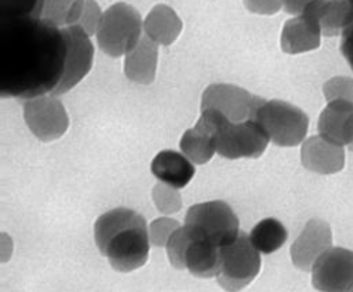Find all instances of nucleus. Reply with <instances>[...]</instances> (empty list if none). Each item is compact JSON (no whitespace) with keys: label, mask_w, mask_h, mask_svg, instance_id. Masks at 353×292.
Segmentation results:
<instances>
[{"label":"nucleus","mask_w":353,"mask_h":292,"mask_svg":"<svg viewBox=\"0 0 353 292\" xmlns=\"http://www.w3.org/2000/svg\"><path fill=\"white\" fill-rule=\"evenodd\" d=\"M68 44L61 28L41 19L0 21V87L3 97L33 99L60 84Z\"/></svg>","instance_id":"1"},{"label":"nucleus","mask_w":353,"mask_h":292,"mask_svg":"<svg viewBox=\"0 0 353 292\" xmlns=\"http://www.w3.org/2000/svg\"><path fill=\"white\" fill-rule=\"evenodd\" d=\"M94 238L100 253L116 271H134L148 260L150 231L137 211L124 207L107 211L96 221Z\"/></svg>","instance_id":"2"},{"label":"nucleus","mask_w":353,"mask_h":292,"mask_svg":"<svg viewBox=\"0 0 353 292\" xmlns=\"http://www.w3.org/2000/svg\"><path fill=\"white\" fill-rule=\"evenodd\" d=\"M170 262L200 278L216 277L221 266V246L190 226L176 230L168 244Z\"/></svg>","instance_id":"3"},{"label":"nucleus","mask_w":353,"mask_h":292,"mask_svg":"<svg viewBox=\"0 0 353 292\" xmlns=\"http://www.w3.org/2000/svg\"><path fill=\"white\" fill-rule=\"evenodd\" d=\"M96 35L105 55L112 57L128 55L141 40V16L127 3H116L103 13Z\"/></svg>","instance_id":"4"},{"label":"nucleus","mask_w":353,"mask_h":292,"mask_svg":"<svg viewBox=\"0 0 353 292\" xmlns=\"http://www.w3.org/2000/svg\"><path fill=\"white\" fill-rule=\"evenodd\" d=\"M255 120L267 133L270 140L281 147L301 144L309 128V119L303 111L282 100L265 101L258 108Z\"/></svg>","instance_id":"5"},{"label":"nucleus","mask_w":353,"mask_h":292,"mask_svg":"<svg viewBox=\"0 0 353 292\" xmlns=\"http://www.w3.org/2000/svg\"><path fill=\"white\" fill-rule=\"evenodd\" d=\"M261 269L259 251L245 233L221 249V266L216 275L219 285L228 292H238L250 285Z\"/></svg>","instance_id":"6"},{"label":"nucleus","mask_w":353,"mask_h":292,"mask_svg":"<svg viewBox=\"0 0 353 292\" xmlns=\"http://www.w3.org/2000/svg\"><path fill=\"white\" fill-rule=\"evenodd\" d=\"M185 224L212 240L221 249L231 244L241 233L238 217L224 201L192 206L185 215Z\"/></svg>","instance_id":"7"},{"label":"nucleus","mask_w":353,"mask_h":292,"mask_svg":"<svg viewBox=\"0 0 353 292\" xmlns=\"http://www.w3.org/2000/svg\"><path fill=\"white\" fill-rule=\"evenodd\" d=\"M270 137L256 120L231 123L221 127L216 137V153L225 159H258L267 150Z\"/></svg>","instance_id":"8"},{"label":"nucleus","mask_w":353,"mask_h":292,"mask_svg":"<svg viewBox=\"0 0 353 292\" xmlns=\"http://www.w3.org/2000/svg\"><path fill=\"white\" fill-rule=\"evenodd\" d=\"M265 103L262 97L254 96L245 88L232 84L210 86L201 100V108H214L223 113L231 123L255 120L258 108Z\"/></svg>","instance_id":"9"},{"label":"nucleus","mask_w":353,"mask_h":292,"mask_svg":"<svg viewBox=\"0 0 353 292\" xmlns=\"http://www.w3.org/2000/svg\"><path fill=\"white\" fill-rule=\"evenodd\" d=\"M65 44H68V55H65L64 75L60 84L54 88L52 95L60 96L68 93L77 83L90 72L94 59V48L88 36L79 25L61 28Z\"/></svg>","instance_id":"10"},{"label":"nucleus","mask_w":353,"mask_h":292,"mask_svg":"<svg viewBox=\"0 0 353 292\" xmlns=\"http://www.w3.org/2000/svg\"><path fill=\"white\" fill-rule=\"evenodd\" d=\"M312 284L321 292H350L353 289V251L330 246L312 266Z\"/></svg>","instance_id":"11"},{"label":"nucleus","mask_w":353,"mask_h":292,"mask_svg":"<svg viewBox=\"0 0 353 292\" xmlns=\"http://www.w3.org/2000/svg\"><path fill=\"white\" fill-rule=\"evenodd\" d=\"M25 120L41 142L60 139L69 128V116L63 103L53 96H39L25 103Z\"/></svg>","instance_id":"12"},{"label":"nucleus","mask_w":353,"mask_h":292,"mask_svg":"<svg viewBox=\"0 0 353 292\" xmlns=\"http://www.w3.org/2000/svg\"><path fill=\"white\" fill-rule=\"evenodd\" d=\"M227 121L228 119L218 110H203L195 127L187 130L180 142L183 154L195 164L208 163L216 151L218 133Z\"/></svg>","instance_id":"13"},{"label":"nucleus","mask_w":353,"mask_h":292,"mask_svg":"<svg viewBox=\"0 0 353 292\" xmlns=\"http://www.w3.org/2000/svg\"><path fill=\"white\" fill-rule=\"evenodd\" d=\"M332 246V231L322 220H311L296 241L292 244L291 257L294 264L303 269L312 271L315 261Z\"/></svg>","instance_id":"14"},{"label":"nucleus","mask_w":353,"mask_h":292,"mask_svg":"<svg viewBox=\"0 0 353 292\" xmlns=\"http://www.w3.org/2000/svg\"><path fill=\"white\" fill-rule=\"evenodd\" d=\"M321 25L309 12L288 20L282 29L281 48L288 55H299L315 50L321 46Z\"/></svg>","instance_id":"15"},{"label":"nucleus","mask_w":353,"mask_h":292,"mask_svg":"<svg viewBox=\"0 0 353 292\" xmlns=\"http://www.w3.org/2000/svg\"><path fill=\"white\" fill-rule=\"evenodd\" d=\"M318 130L319 136L330 143L342 147L350 146L353 143V103L329 101L321 113Z\"/></svg>","instance_id":"16"},{"label":"nucleus","mask_w":353,"mask_h":292,"mask_svg":"<svg viewBox=\"0 0 353 292\" xmlns=\"http://www.w3.org/2000/svg\"><path fill=\"white\" fill-rule=\"evenodd\" d=\"M306 170L318 174H335L345 167V150L342 146L325 140L322 136L307 139L301 151Z\"/></svg>","instance_id":"17"},{"label":"nucleus","mask_w":353,"mask_h":292,"mask_svg":"<svg viewBox=\"0 0 353 292\" xmlns=\"http://www.w3.org/2000/svg\"><path fill=\"white\" fill-rule=\"evenodd\" d=\"M151 171L161 183L174 188L185 187L195 175V167L187 155L174 150H164L151 163Z\"/></svg>","instance_id":"18"},{"label":"nucleus","mask_w":353,"mask_h":292,"mask_svg":"<svg viewBox=\"0 0 353 292\" xmlns=\"http://www.w3.org/2000/svg\"><path fill=\"white\" fill-rule=\"evenodd\" d=\"M159 61L157 43L147 35L141 37L137 46L125 56L124 72L125 76L140 84H150L156 77Z\"/></svg>","instance_id":"19"},{"label":"nucleus","mask_w":353,"mask_h":292,"mask_svg":"<svg viewBox=\"0 0 353 292\" xmlns=\"http://www.w3.org/2000/svg\"><path fill=\"white\" fill-rule=\"evenodd\" d=\"M305 12L312 13L318 19L322 35L326 37L342 35L353 19L352 6L347 0H316Z\"/></svg>","instance_id":"20"},{"label":"nucleus","mask_w":353,"mask_h":292,"mask_svg":"<svg viewBox=\"0 0 353 292\" xmlns=\"http://www.w3.org/2000/svg\"><path fill=\"white\" fill-rule=\"evenodd\" d=\"M144 30L152 41L168 46L180 36L183 21L171 8L159 5L148 13L144 20Z\"/></svg>","instance_id":"21"},{"label":"nucleus","mask_w":353,"mask_h":292,"mask_svg":"<svg viewBox=\"0 0 353 292\" xmlns=\"http://www.w3.org/2000/svg\"><path fill=\"white\" fill-rule=\"evenodd\" d=\"M250 238L259 253L272 254L288 240V231L281 221L275 218H265L254 227Z\"/></svg>","instance_id":"22"},{"label":"nucleus","mask_w":353,"mask_h":292,"mask_svg":"<svg viewBox=\"0 0 353 292\" xmlns=\"http://www.w3.org/2000/svg\"><path fill=\"white\" fill-rule=\"evenodd\" d=\"M84 0H44L41 20L56 28L77 25Z\"/></svg>","instance_id":"23"},{"label":"nucleus","mask_w":353,"mask_h":292,"mask_svg":"<svg viewBox=\"0 0 353 292\" xmlns=\"http://www.w3.org/2000/svg\"><path fill=\"white\" fill-rule=\"evenodd\" d=\"M44 0H0V21L41 19Z\"/></svg>","instance_id":"24"},{"label":"nucleus","mask_w":353,"mask_h":292,"mask_svg":"<svg viewBox=\"0 0 353 292\" xmlns=\"http://www.w3.org/2000/svg\"><path fill=\"white\" fill-rule=\"evenodd\" d=\"M152 198L154 203H156V207L163 214H172L175 211H179L183 206L180 193L165 183L157 184L154 187Z\"/></svg>","instance_id":"25"},{"label":"nucleus","mask_w":353,"mask_h":292,"mask_svg":"<svg viewBox=\"0 0 353 292\" xmlns=\"http://www.w3.org/2000/svg\"><path fill=\"white\" fill-rule=\"evenodd\" d=\"M323 95L329 101L346 100L353 103V79L339 76L330 79L323 84Z\"/></svg>","instance_id":"26"},{"label":"nucleus","mask_w":353,"mask_h":292,"mask_svg":"<svg viewBox=\"0 0 353 292\" xmlns=\"http://www.w3.org/2000/svg\"><path fill=\"white\" fill-rule=\"evenodd\" d=\"M180 228V222L172 218H159L151 222L148 228L150 231V240L156 246H164L168 244L171 235Z\"/></svg>","instance_id":"27"},{"label":"nucleus","mask_w":353,"mask_h":292,"mask_svg":"<svg viewBox=\"0 0 353 292\" xmlns=\"http://www.w3.org/2000/svg\"><path fill=\"white\" fill-rule=\"evenodd\" d=\"M103 13L97 5L96 0H84V8L79 20V26L88 35L93 36L97 33L99 26L101 23Z\"/></svg>","instance_id":"28"},{"label":"nucleus","mask_w":353,"mask_h":292,"mask_svg":"<svg viewBox=\"0 0 353 292\" xmlns=\"http://www.w3.org/2000/svg\"><path fill=\"white\" fill-rule=\"evenodd\" d=\"M245 8L256 14H275L282 8V0H244Z\"/></svg>","instance_id":"29"},{"label":"nucleus","mask_w":353,"mask_h":292,"mask_svg":"<svg viewBox=\"0 0 353 292\" xmlns=\"http://www.w3.org/2000/svg\"><path fill=\"white\" fill-rule=\"evenodd\" d=\"M341 52L343 57L347 60L353 70V20L345 28L342 32V41H341Z\"/></svg>","instance_id":"30"},{"label":"nucleus","mask_w":353,"mask_h":292,"mask_svg":"<svg viewBox=\"0 0 353 292\" xmlns=\"http://www.w3.org/2000/svg\"><path fill=\"white\" fill-rule=\"evenodd\" d=\"M316 0H282L283 10L290 14L299 16L302 14L309 5H312Z\"/></svg>","instance_id":"31"},{"label":"nucleus","mask_w":353,"mask_h":292,"mask_svg":"<svg viewBox=\"0 0 353 292\" xmlns=\"http://www.w3.org/2000/svg\"><path fill=\"white\" fill-rule=\"evenodd\" d=\"M349 148H350V150H352V151H353V143H352V144H350V146H349Z\"/></svg>","instance_id":"32"},{"label":"nucleus","mask_w":353,"mask_h":292,"mask_svg":"<svg viewBox=\"0 0 353 292\" xmlns=\"http://www.w3.org/2000/svg\"><path fill=\"white\" fill-rule=\"evenodd\" d=\"M347 2H349L350 5H353V0H347Z\"/></svg>","instance_id":"33"},{"label":"nucleus","mask_w":353,"mask_h":292,"mask_svg":"<svg viewBox=\"0 0 353 292\" xmlns=\"http://www.w3.org/2000/svg\"><path fill=\"white\" fill-rule=\"evenodd\" d=\"M350 292H353V289H352V291H350Z\"/></svg>","instance_id":"34"}]
</instances>
